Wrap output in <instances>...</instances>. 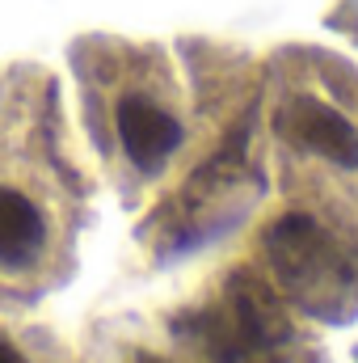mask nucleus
Listing matches in <instances>:
<instances>
[{"label":"nucleus","instance_id":"nucleus-1","mask_svg":"<svg viewBox=\"0 0 358 363\" xmlns=\"http://www.w3.org/2000/svg\"><path fill=\"white\" fill-rule=\"evenodd\" d=\"M85 182L72 165L59 85L38 64L0 72V296L30 304L72 274Z\"/></svg>","mask_w":358,"mask_h":363},{"label":"nucleus","instance_id":"nucleus-2","mask_svg":"<svg viewBox=\"0 0 358 363\" xmlns=\"http://www.w3.org/2000/svg\"><path fill=\"white\" fill-rule=\"evenodd\" d=\"M266 135L282 190L358 245V77L325 51H282L270 68Z\"/></svg>","mask_w":358,"mask_h":363},{"label":"nucleus","instance_id":"nucleus-3","mask_svg":"<svg viewBox=\"0 0 358 363\" xmlns=\"http://www.w3.org/2000/svg\"><path fill=\"white\" fill-rule=\"evenodd\" d=\"M76 85L110 161L135 182H156L169 174L190 140V114L173 60L152 43L101 38L76 43Z\"/></svg>","mask_w":358,"mask_h":363},{"label":"nucleus","instance_id":"nucleus-4","mask_svg":"<svg viewBox=\"0 0 358 363\" xmlns=\"http://www.w3.org/2000/svg\"><path fill=\"white\" fill-rule=\"evenodd\" d=\"M0 363H68L47 325L25 317L21 300L0 296Z\"/></svg>","mask_w":358,"mask_h":363},{"label":"nucleus","instance_id":"nucleus-5","mask_svg":"<svg viewBox=\"0 0 358 363\" xmlns=\"http://www.w3.org/2000/svg\"><path fill=\"white\" fill-rule=\"evenodd\" d=\"M148 363H156V359H148Z\"/></svg>","mask_w":358,"mask_h":363}]
</instances>
